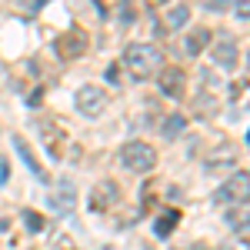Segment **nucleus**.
Instances as JSON below:
<instances>
[{
	"label": "nucleus",
	"mask_w": 250,
	"mask_h": 250,
	"mask_svg": "<svg viewBox=\"0 0 250 250\" xmlns=\"http://www.w3.org/2000/svg\"><path fill=\"white\" fill-rule=\"evenodd\" d=\"M124 67L130 70L134 80H147L164 67V54H160L157 43H130L124 50Z\"/></svg>",
	"instance_id": "1"
},
{
	"label": "nucleus",
	"mask_w": 250,
	"mask_h": 250,
	"mask_svg": "<svg viewBox=\"0 0 250 250\" xmlns=\"http://www.w3.org/2000/svg\"><path fill=\"white\" fill-rule=\"evenodd\" d=\"M120 164L130 173H150L157 167V147L147 140H127L120 147Z\"/></svg>",
	"instance_id": "2"
},
{
	"label": "nucleus",
	"mask_w": 250,
	"mask_h": 250,
	"mask_svg": "<svg viewBox=\"0 0 250 250\" xmlns=\"http://www.w3.org/2000/svg\"><path fill=\"white\" fill-rule=\"evenodd\" d=\"M217 204H227V207H244L250 204V173H233L227 177L224 184H220V190H217Z\"/></svg>",
	"instance_id": "3"
},
{
	"label": "nucleus",
	"mask_w": 250,
	"mask_h": 250,
	"mask_svg": "<svg viewBox=\"0 0 250 250\" xmlns=\"http://www.w3.org/2000/svg\"><path fill=\"white\" fill-rule=\"evenodd\" d=\"M87 30L83 27H70L67 34H60L57 37V57H63V60H77V57H83L87 54Z\"/></svg>",
	"instance_id": "4"
},
{
	"label": "nucleus",
	"mask_w": 250,
	"mask_h": 250,
	"mask_svg": "<svg viewBox=\"0 0 250 250\" xmlns=\"http://www.w3.org/2000/svg\"><path fill=\"white\" fill-rule=\"evenodd\" d=\"M77 110L83 117H100L107 110V90H100L97 83H87L77 90Z\"/></svg>",
	"instance_id": "5"
},
{
	"label": "nucleus",
	"mask_w": 250,
	"mask_h": 250,
	"mask_svg": "<svg viewBox=\"0 0 250 250\" xmlns=\"http://www.w3.org/2000/svg\"><path fill=\"white\" fill-rule=\"evenodd\" d=\"M50 207L63 217H70V213L77 210V187L70 184V180H60L54 184V190H50Z\"/></svg>",
	"instance_id": "6"
},
{
	"label": "nucleus",
	"mask_w": 250,
	"mask_h": 250,
	"mask_svg": "<svg viewBox=\"0 0 250 250\" xmlns=\"http://www.w3.org/2000/svg\"><path fill=\"white\" fill-rule=\"evenodd\" d=\"M187 90V74L180 70V67H160V94L170 97V100H180Z\"/></svg>",
	"instance_id": "7"
},
{
	"label": "nucleus",
	"mask_w": 250,
	"mask_h": 250,
	"mask_svg": "<svg viewBox=\"0 0 250 250\" xmlns=\"http://www.w3.org/2000/svg\"><path fill=\"white\" fill-rule=\"evenodd\" d=\"M210 57L220 70H233L240 63V54H237V43L230 37H220V40H210Z\"/></svg>",
	"instance_id": "8"
},
{
	"label": "nucleus",
	"mask_w": 250,
	"mask_h": 250,
	"mask_svg": "<svg viewBox=\"0 0 250 250\" xmlns=\"http://www.w3.org/2000/svg\"><path fill=\"white\" fill-rule=\"evenodd\" d=\"M117 200H120V190H117V184H114V180H100V184L94 187V193H90V207H94L97 213L110 210Z\"/></svg>",
	"instance_id": "9"
},
{
	"label": "nucleus",
	"mask_w": 250,
	"mask_h": 250,
	"mask_svg": "<svg viewBox=\"0 0 250 250\" xmlns=\"http://www.w3.org/2000/svg\"><path fill=\"white\" fill-rule=\"evenodd\" d=\"M14 147H17L20 160L27 164V170L34 173L37 180H43V184H47V180H50V173H47V170H43V167H40V160H37V157H34V150L27 147V140H23V137H20V134H14Z\"/></svg>",
	"instance_id": "10"
},
{
	"label": "nucleus",
	"mask_w": 250,
	"mask_h": 250,
	"mask_svg": "<svg viewBox=\"0 0 250 250\" xmlns=\"http://www.w3.org/2000/svg\"><path fill=\"white\" fill-rule=\"evenodd\" d=\"M40 140H43V147H47V154H50V157L63 154V134H60L54 124H40Z\"/></svg>",
	"instance_id": "11"
},
{
	"label": "nucleus",
	"mask_w": 250,
	"mask_h": 250,
	"mask_svg": "<svg viewBox=\"0 0 250 250\" xmlns=\"http://www.w3.org/2000/svg\"><path fill=\"white\" fill-rule=\"evenodd\" d=\"M187 20H190V7L187 3H173L170 10H167V20L160 23L167 34H173V30H180V27H187Z\"/></svg>",
	"instance_id": "12"
},
{
	"label": "nucleus",
	"mask_w": 250,
	"mask_h": 250,
	"mask_svg": "<svg viewBox=\"0 0 250 250\" xmlns=\"http://www.w3.org/2000/svg\"><path fill=\"white\" fill-rule=\"evenodd\" d=\"M210 40H213V34L207 30V27H197V30H193L190 37H187V54H190V57L204 54V47H207Z\"/></svg>",
	"instance_id": "13"
},
{
	"label": "nucleus",
	"mask_w": 250,
	"mask_h": 250,
	"mask_svg": "<svg viewBox=\"0 0 250 250\" xmlns=\"http://www.w3.org/2000/svg\"><path fill=\"white\" fill-rule=\"evenodd\" d=\"M177 224H180V210H164V217H157V224H154V233L167 237V233L177 230Z\"/></svg>",
	"instance_id": "14"
},
{
	"label": "nucleus",
	"mask_w": 250,
	"mask_h": 250,
	"mask_svg": "<svg viewBox=\"0 0 250 250\" xmlns=\"http://www.w3.org/2000/svg\"><path fill=\"white\" fill-rule=\"evenodd\" d=\"M160 130H164V137H167V140H177V137L187 130V120H184L180 114H170V117H164Z\"/></svg>",
	"instance_id": "15"
},
{
	"label": "nucleus",
	"mask_w": 250,
	"mask_h": 250,
	"mask_svg": "<svg viewBox=\"0 0 250 250\" xmlns=\"http://www.w3.org/2000/svg\"><path fill=\"white\" fill-rule=\"evenodd\" d=\"M193 107H197V114H200V117H213V114H217V97H213V94H200L197 100H193Z\"/></svg>",
	"instance_id": "16"
},
{
	"label": "nucleus",
	"mask_w": 250,
	"mask_h": 250,
	"mask_svg": "<svg viewBox=\"0 0 250 250\" xmlns=\"http://www.w3.org/2000/svg\"><path fill=\"white\" fill-rule=\"evenodd\" d=\"M23 224H27V230H34V233L43 230V217H40L37 210H27V213H23Z\"/></svg>",
	"instance_id": "17"
},
{
	"label": "nucleus",
	"mask_w": 250,
	"mask_h": 250,
	"mask_svg": "<svg viewBox=\"0 0 250 250\" xmlns=\"http://www.w3.org/2000/svg\"><path fill=\"white\" fill-rule=\"evenodd\" d=\"M233 14L240 20H250V0H233Z\"/></svg>",
	"instance_id": "18"
},
{
	"label": "nucleus",
	"mask_w": 250,
	"mask_h": 250,
	"mask_svg": "<svg viewBox=\"0 0 250 250\" xmlns=\"http://www.w3.org/2000/svg\"><path fill=\"white\" fill-rule=\"evenodd\" d=\"M227 220H230V227H237V230H240L244 224H250V213H244V210H233L230 217H227Z\"/></svg>",
	"instance_id": "19"
},
{
	"label": "nucleus",
	"mask_w": 250,
	"mask_h": 250,
	"mask_svg": "<svg viewBox=\"0 0 250 250\" xmlns=\"http://www.w3.org/2000/svg\"><path fill=\"white\" fill-rule=\"evenodd\" d=\"M207 7H210V10H230V7H233V0H210Z\"/></svg>",
	"instance_id": "20"
},
{
	"label": "nucleus",
	"mask_w": 250,
	"mask_h": 250,
	"mask_svg": "<svg viewBox=\"0 0 250 250\" xmlns=\"http://www.w3.org/2000/svg\"><path fill=\"white\" fill-rule=\"evenodd\" d=\"M117 77H120V70H117V67H110V70H107V80H110V83H117Z\"/></svg>",
	"instance_id": "21"
},
{
	"label": "nucleus",
	"mask_w": 250,
	"mask_h": 250,
	"mask_svg": "<svg viewBox=\"0 0 250 250\" xmlns=\"http://www.w3.org/2000/svg\"><path fill=\"white\" fill-rule=\"evenodd\" d=\"M150 7H164V3H170V0H147Z\"/></svg>",
	"instance_id": "22"
},
{
	"label": "nucleus",
	"mask_w": 250,
	"mask_h": 250,
	"mask_svg": "<svg viewBox=\"0 0 250 250\" xmlns=\"http://www.w3.org/2000/svg\"><path fill=\"white\" fill-rule=\"evenodd\" d=\"M190 250H213V247H207V244H193Z\"/></svg>",
	"instance_id": "23"
},
{
	"label": "nucleus",
	"mask_w": 250,
	"mask_h": 250,
	"mask_svg": "<svg viewBox=\"0 0 250 250\" xmlns=\"http://www.w3.org/2000/svg\"><path fill=\"white\" fill-rule=\"evenodd\" d=\"M0 227H7V220H0Z\"/></svg>",
	"instance_id": "24"
},
{
	"label": "nucleus",
	"mask_w": 250,
	"mask_h": 250,
	"mask_svg": "<svg viewBox=\"0 0 250 250\" xmlns=\"http://www.w3.org/2000/svg\"><path fill=\"white\" fill-rule=\"evenodd\" d=\"M247 144H250V137H247Z\"/></svg>",
	"instance_id": "25"
}]
</instances>
